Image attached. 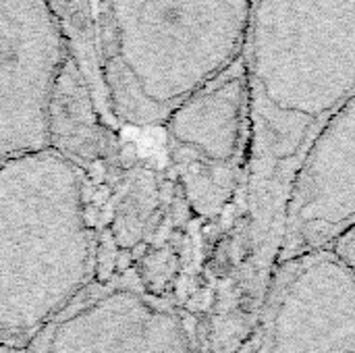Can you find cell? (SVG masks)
<instances>
[{"label":"cell","instance_id":"8fae6325","mask_svg":"<svg viewBox=\"0 0 355 353\" xmlns=\"http://www.w3.org/2000/svg\"><path fill=\"white\" fill-rule=\"evenodd\" d=\"M0 353H19L15 347H10V345H0Z\"/></svg>","mask_w":355,"mask_h":353},{"label":"cell","instance_id":"5b68a950","mask_svg":"<svg viewBox=\"0 0 355 353\" xmlns=\"http://www.w3.org/2000/svg\"><path fill=\"white\" fill-rule=\"evenodd\" d=\"M258 353H355V270L331 246L277 262Z\"/></svg>","mask_w":355,"mask_h":353},{"label":"cell","instance_id":"6da1fadb","mask_svg":"<svg viewBox=\"0 0 355 353\" xmlns=\"http://www.w3.org/2000/svg\"><path fill=\"white\" fill-rule=\"evenodd\" d=\"M248 204L281 214L316 133L355 96V0H252Z\"/></svg>","mask_w":355,"mask_h":353},{"label":"cell","instance_id":"277c9868","mask_svg":"<svg viewBox=\"0 0 355 353\" xmlns=\"http://www.w3.org/2000/svg\"><path fill=\"white\" fill-rule=\"evenodd\" d=\"M71 56L52 0H0V166L52 148V102Z\"/></svg>","mask_w":355,"mask_h":353},{"label":"cell","instance_id":"52a82bcc","mask_svg":"<svg viewBox=\"0 0 355 353\" xmlns=\"http://www.w3.org/2000/svg\"><path fill=\"white\" fill-rule=\"evenodd\" d=\"M355 225V96L310 141L287 191L279 260L331 246Z\"/></svg>","mask_w":355,"mask_h":353},{"label":"cell","instance_id":"9c48e42d","mask_svg":"<svg viewBox=\"0 0 355 353\" xmlns=\"http://www.w3.org/2000/svg\"><path fill=\"white\" fill-rule=\"evenodd\" d=\"M50 137L52 148L71 160L98 156L104 146V129L75 56L67 60L56 85Z\"/></svg>","mask_w":355,"mask_h":353},{"label":"cell","instance_id":"ba28073f","mask_svg":"<svg viewBox=\"0 0 355 353\" xmlns=\"http://www.w3.org/2000/svg\"><path fill=\"white\" fill-rule=\"evenodd\" d=\"M162 127L173 150L183 158L233 169L250 150V94L243 62L187 98Z\"/></svg>","mask_w":355,"mask_h":353},{"label":"cell","instance_id":"30bf717a","mask_svg":"<svg viewBox=\"0 0 355 353\" xmlns=\"http://www.w3.org/2000/svg\"><path fill=\"white\" fill-rule=\"evenodd\" d=\"M331 248L352 266L355 270V225L352 229H347L343 235H339L333 243H331Z\"/></svg>","mask_w":355,"mask_h":353},{"label":"cell","instance_id":"7a4b0ae2","mask_svg":"<svg viewBox=\"0 0 355 353\" xmlns=\"http://www.w3.org/2000/svg\"><path fill=\"white\" fill-rule=\"evenodd\" d=\"M250 12L252 0H98V64L114 119L164 125L241 60Z\"/></svg>","mask_w":355,"mask_h":353},{"label":"cell","instance_id":"8992f818","mask_svg":"<svg viewBox=\"0 0 355 353\" xmlns=\"http://www.w3.org/2000/svg\"><path fill=\"white\" fill-rule=\"evenodd\" d=\"M33 353H198L183 314L129 283L79 295L35 341Z\"/></svg>","mask_w":355,"mask_h":353},{"label":"cell","instance_id":"3957f363","mask_svg":"<svg viewBox=\"0 0 355 353\" xmlns=\"http://www.w3.org/2000/svg\"><path fill=\"white\" fill-rule=\"evenodd\" d=\"M94 248L75 160L46 148L0 166V345L37 337L81 295Z\"/></svg>","mask_w":355,"mask_h":353}]
</instances>
